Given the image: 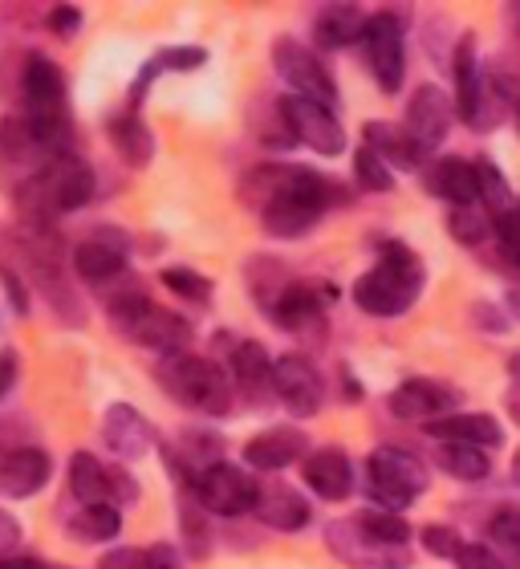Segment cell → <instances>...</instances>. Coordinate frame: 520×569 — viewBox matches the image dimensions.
Segmentation results:
<instances>
[{"instance_id":"cell-37","label":"cell","mask_w":520,"mask_h":569,"mask_svg":"<svg viewBox=\"0 0 520 569\" xmlns=\"http://www.w3.org/2000/svg\"><path fill=\"white\" fill-rule=\"evenodd\" d=\"M159 281L179 297V301H191V306H203V301H212L216 284L200 273V269H188V264H171L159 273Z\"/></svg>"},{"instance_id":"cell-39","label":"cell","mask_w":520,"mask_h":569,"mask_svg":"<svg viewBox=\"0 0 520 569\" xmlns=\"http://www.w3.org/2000/svg\"><path fill=\"white\" fill-rule=\"evenodd\" d=\"M488 537L492 546H500V561L504 566H520V509H497L488 521Z\"/></svg>"},{"instance_id":"cell-34","label":"cell","mask_w":520,"mask_h":569,"mask_svg":"<svg viewBox=\"0 0 520 569\" xmlns=\"http://www.w3.org/2000/svg\"><path fill=\"white\" fill-rule=\"evenodd\" d=\"M122 533V512L114 505H78L70 517V537L82 546H102Z\"/></svg>"},{"instance_id":"cell-41","label":"cell","mask_w":520,"mask_h":569,"mask_svg":"<svg viewBox=\"0 0 520 569\" xmlns=\"http://www.w3.org/2000/svg\"><path fill=\"white\" fill-rule=\"evenodd\" d=\"M419 541H423V549L431 553V558H460V549H463V541H460V533L451 529V525H423L419 529Z\"/></svg>"},{"instance_id":"cell-38","label":"cell","mask_w":520,"mask_h":569,"mask_svg":"<svg viewBox=\"0 0 520 569\" xmlns=\"http://www.w3.org/2000/svg\"><path fill=\"white\" fill-rule=\"evenodd\" d=\"M354 521L367 529L374 541L382 546H402L411 549V525L402 521L399 512H382V509H367V512H354Z\"/></svg>"},{"instance_id":"cell-12","label":"cell","mask_w":520,"mask_h":569,"mask_svg":"<svg viewBox=\"0 0 520 569\" xmlns=\"http://www.w3.org/2000/svg\"><path fill=\"white\" fill-rule=\"evenodd\" d=\"M272 395L293 416H318L326 403V379L306 355H281L272 362Z\"/></svg>"},{"instance_id":"cell-16","label":"cell","mask_w":520,"mask_h":569,"mask_svg":"<svg viewBox=\"0 0 520 569\" xmlns=\"http://www.w3.org/2000/svg\"><path fill=\"white\" fill-rule=\"evenodd\" d=\"M451 122H456V98H448L439 86L427 82L407 98V131L419 139L423 151H436L448 139Z\"/></svg>"},{"instance_id":"cell-19","label":"cell","mask_w":520,"mask_h":569,"mask_svg":"<svg viewBox=\"0 0 520 569\" xmlns=\"http://www.w3.org/2000/svg\"><path fill=\"white\" fill-rule=\"evenodd\" d=\"M269 321H277L281 330L297 333V338H321L326 333V297L313 281H293Z\"/></svg>"},{"instance_id":"cell-23","label":"cell","mask_w":520,"mask_h":569,"mask_svg":"<svg viewBox=\"0 0 520 569\" xmlns=\"http://www.w3.org/2000/svg\"><path fill=\"white\" fill-rule=\"evenodd\" d=\"M423 188L439 200H448L451 208L463 203H480V183H476V163L443 154V159H427L423 167Z\"/></svg>"},{"instance_id":"cell-32","label":"cell","mask_w":520,"mask_h":569,"mask_svg":"<svg viewBox=\"0 0 520 569\" xmlns=\"http://www.w3.org/2000/svg\"><path fill=\"white\" fill-rule=\"evenodd\" d=\"M436 468L451 480H463V485H480L492 476L488 451L472 448V443H436Z\"/></svg>"},{"instance_id":"cell-35","label":"cell","mask_w":520,"mask_h":569,"mask_svg":"<svg viewBox=\"0 0 520 569\" xmlns=\"http://www.w3.org/2000/svg\"><path fill=\"white\" fill-rule=\"evenodd\" d=\"M448 232L463 249H484L488 240L497 237V220L480 203H463V208H451L448 212Z\"/></svg>"},{"instance_id":"cell-54","label":"cell","mask_w":520,"mask_h":569,"mask_svg":"<svg viewBox=\"0 0 520 569\" xmlns=\"http://www.w3.org/2000/svg\"><path fill=\"white\" fill-rule=\"evenodd\" d=\"M517 232H520V200H517Z\"/></svg>"},{"instance_id":"cell-31","label":"cell","mask_w":520,"mask_h":569,"mask_svg":"<svg viewBox=\"0 0 520 569\" xmlns=\"http://www.w3.org/2000/svg\"><path fill=\"white\" fill-rule=\"evenodd\" d=\"M203 61H208V53H203L200 46H171V49H159V53H154V58L139 70L134 86H130V107H127V110L139 107L142 94L151 90L159 73H167V70H176V73H183V70H200Z\"/></svg>"},{"instance_id":"cell-2","label":"cell","mask_w":520,"mask_h":569,"mask_svg":"<svg viewBox=\"0 0 520 569\" xmlns=\"http://www.w3.org/2000/svg\"><path fill=\"white\" fill-rule=\"evenodd\" d=\"M427 284V269L419 252L402 240H382L379 261L354 281V301L370 318H402L411 313Z\"/></svg>"},{"instance_id":"cell-36","label":"cell","mask_w":520,"mask_h":569,"mask_svg":"<svg viewBox=\"0 0 520 569\" xmlns=\"http://www.w3.org/2000/svg\"><path fill=\"white\" fill-rule=\"evenodd\" d=\"M476 183H480V208H488L492 220H504V216L517 212V200H512L509 183H504L492 159H476Z\"/></svg>"},{"instance_id":"cell-51","label":"cell","mask_w":520,"mask_h":569,"mask_svg":"<svg viewBox=\"0 0 520 569\" xmlns=\"http://www.w3.org/2000/svg\"><path fill=\"white\" fill-rule=\"evenodd\" d=\"M509 375L517 379V387H520V355H512V358H509Z\"/></svg>"},{"instance_id":"cell-15","label":"cell","mask_w":520,"mask_h":569,"mask_svg":"<svg viewBox=\"0 0 520 569\" xmlns=\"http://www.w3.org/2000/svg\"><path fill=\"white\" fill-rule=\"evenodd\" d=\"M451 73H456V114L468 127H484V73H480V41L476 33H463L451 53Z\"/></svg>"},{"instance_id":"cell-8","label":"cell","mask_w":520,"mask_h":569,"mask_svg":"<svg viewBox=\"0 0 520 569\" xmlns=\"http://www.w3.org/2000/svg\"><path fill=\"white\" fill-rule=\"evenodd\" d=\"M272 70L281 73L284 86H289L297 98H309V102H321V107H333V102H338V86H333L330 70H326L318 53L309 46H301L297 37H277V41H272Z\"/></svg>"},{"instance_id":"cell-49","label":"cell","mask_w":520,"mask_h":569,"mask_svg":"<svg viewBox=\"0 0 520 569\" xmlns=\"http://www.w3.org/2000/svg\"><path fill=\"white\" fill-rule=\"evenodd\" d=\"M0 569H53V566H46L41 558H24V553H17V558L0 561Z\"/></svg>"},{"instance_id":"cell-44","label":"cell","mask_w":520,"mask_h":569,"mask_svg":"<svg viewBox=\"0 0 520 569\" xmlns=\"http://www.w3.org/2000/svg\"><path fill=\"white\" fill-rule=\"evenodd\" d=\"M17 546H21V521L0 509V561L17 558Z\"/></svg>"},{"instance_id":"cell-4","label":"cell","mask_w":520,"mask_h":569,"mask_svg":"<svg viewBox=\"0 0 520 569\" xmlns=\"http://www.w3.org/2000/svg\"><path fill=\"white\" fill-rule=\"evenodd\" d=\"M159 387H163L176 403L200 411V416H228L232 411V382L224 379V370L208 362V358L191 355H167L159 362Z\"/></svg>"},{"instance_id":"cell-10","label":"cell","mask_w":520,"mask_h":569,"mask_svg":"<svg viewBox=\"0 0 520 569\" xmlns=\"http://www.w3.org/2000/svg\"><path fill=\"white\" fill-rule=\"evenodd\" d=\"M326 546H330L333 558L350 569H407L411 566V549L382 546V541H374L354 517H342V521L326 525Z\"/></svg>"},{"instance_id":"cell-30","label":"cell","mask_w":520,"mask_h":569,"mask_svg":"<svg viewBox=\"0 0 520 569\" xmlns=\"http://www.w3.org/2000/svg\"><path fill=\"white\" fill-rule=\"evenodd\" d=\"M110 139H114V151H119L122 163L134 167V171H142L154 159V134L134 110H122L119 119H110Z\"/></svg>"},{"instance_id":"cell-1","label":"cell","mask_w":520,"mask_h":569,"mask_svg":"<svg viewBox=\"0 0 520 569\" xmlns=\"http://www.w3.org/2000/svg\"><path fill=\"white\" fill-rule=\"evenodd\" d=\"M240 200L249 203L252 212H260V224L269 237L297 240L306 237L309 228H318V220L333 203L350 200V191L309 167L264 163L240 179Z\"/></svg>"},{"instance_id":"cell-42","label":"cell","mask_w":520,"mask_h":569,"mask_svg":"<svg viewBox=\"0 0 520 569\" xmlns=\"http://www.w3.org/2000/svg\"><path fill=\"white\" fill-rule=\"evenodd\" d=\"M456 566L460 569H509L504 561H500V553L497 549H488V546H480V541H463V549H460V558H456Z\"/></svg>"},{"instance_id":"cell-18","label":"cell","mask_w":520,"mask_h":569,"mask_svg":"<svg viewBox=\"0 0 520 569\" xmlns=\"http://www.w3.org/2000/svg\"><path fill=\"white\" fill-rule=\"evenodd\" d=\"M102 439H107V448L119 460L134 463L154 448V427L151 419L142 416V411H134L130 403H110L107 416H102Z\"/></svg>"},{"instance_id":"cell-9","label":"cell","mask_w":520,"mask_h":569,"mask_svg":"<svg viewBox=\"0 0 520 569\" xmlns=\"http://www.w3.org/2000/svg\"><path fill=\"white\" fill-rule=\"evenodd\" d=\"M70 492L78 505H134L139 485L130 480L127 468L102 463L90 451H73L70 456Z\"/></svg>"},{"instance_id":"cell-11","label":"cell","mask_w":520,"mask_h":569,"mask_svg":"<svg viewBox=\"0 0 520 569\" xmlns=\"http://www.w3.org/2000/svg\"><path fill=\"white\" fill-rule=\"evenodd\" d=\"M281 110L289 131H293V142H306L309 151L326 154V159L346 151V131L342 122H338V114H333V107H321V102L289 94L281 98Z\"/></svg>"},{"instance_id":"cell-14","label":"cell","mask_w":520,"mask_h":569,"mask_svg":"<svg viewBox=\"0 0 520 569\" xmlns=\"http://www.w3.org/2000/svg\"><path fill=\"white\" fill-rule=\"evenodd\" d=\"M127 232L119 228H98L94 237L82 240L78 249H73V273L82 277L86 284H94V289H107L114 284L119 277H127Z\"/></svg>"},{"instance_id":"cell-48","label":"cell","mask_w":520,"mask_h":569,"mask_svg":"<svg viewBox=\"0 0 520 569\" xmlns=\"http://www.w3.org/2000/svg\"><path fill=\"white\" fill-rule=\"evenodd\" d=\"M17 370H21V358L12 355V350H4V355H0V399L17 387Z\"/></svg>"},{"instance_id":"cell-20","label":"cell","mask_w":520,"mask_h":569,"mask_svg":"<svg viewBox=\"0 0 520 569\" xmlns=\"http://www.w3.org/2000/svg\"><path fill=\"white\" fill-rule=\"evenodd\" d=\"M309 456V436L297 427H269L244 443V463L257 472H281L289 463H301Z\"/></svg>"},{"instance_id":"cell-25","label":"cell","mask_w":520,"mask_h":569,"mask_svg":"<svg viewBox=\"0 0 520 569\" xmlns=\"http://www.w3.org/2000/svg\"><path fill=\"white\" fill-rule=\"evenodd\" d=\"M257 521L264 529H277V533H297L309 525V500L289 485H260L257 500Z\"/></svg>"},{"instance_id":"cell-27","label":"cell","mask_w":520,"mask_h":569,"mask_svg":"<svg viewBox=\"0 0 520 569\" xmlns=\"http://www.w3.org/2000/svg\"><path fill=\"white\" fill-rule=\"evenodd\" d=\"M176 512H179V537L191 561H203L212 553V512L196 500V488L176 480Z\"/></svg>"},{"instance_id":"cell-13","label":"cell","mask_w":520,"mask_h":569,"mask_svg":"<svg viewBox=\"0 0 520 569\" xmlns=\"http://www.w3.org/2000/svg\"><path fill=\"white\" fill-rule=\"evenodd\" d=\"M58 154L49 151V142L33 131V122L24 114H9L0 122V171L12 176L17 183L33 179L46 163H53Z\"/></svg>"},{"instance_id":"cell-5","label":"cell","mask_w":520,"mask_h":569,"mask_svg":"<svg viewBox=\"0 0 520 569\" xmlns=\"http://www.w3.org/2000/svg\"><path fill=\"white\" fill-rule=\"evenodd\" d=\"M427 468L402 448H374L367 456V492L382 512H399L427 492Z\"/></svg>"},{"instance_id":"cell-28","label":"cell","mask_w":520,"mask_h":569,"mask_svg":"<svg viewBox=\"0 0 520 569\" xmlns=\"http://www.w3.org/2000/svg\"><path fill=\"white\" fill-rule=\"evenodd\" d=\"M367 12L358 9V4H330V9L318 12V21H313V46L318 49H350L362 41L367 33Z\"/></svg>"},{"instance_id":"cell-52","label":"cell","mask_w":520,"mask_h":569,"mask_svg":"<svg viewBox=\"0 0 520 569\" xmlns=\"http://www.w3.org/2000/svg\"><path fill=\"white\" fill-rule=\"evenodd\" d=\"M512 480L520 485V448H517V456H512Z\"/></svg>"},{"instance_id":"cell-46","label":"cell","mask_w":520,"mask_h":569,"mask_svg":"<svg viewBox=\"0 0 520 569\" xmlns=\"http://www.w3.org/2000/svg\"><path fill=\"white\" fill-rule=\"evenodd\" d=\"M78 24H82V9H73V4H58V9H49V29H53V33L70 37Z\"/></svg>"},{"instance_id":"cell-17","label":"cell","mask_w":520,"mask_h":569,"mask_svg":"<svg viewBox=\"0 0 520 569\" xmlns=\"http://www.w3.org/2000/svg\"><path fill=\"white\" fill-rule=\"evenodd\" d=\"M460 403V395L451 391L448 382L439 379H407L390 391V411L411 423H436V419L451 416V407Z\"/></svg>"},{"instance_id":"cell-22","label":"cell","mask_w":520,"mask_h":569,"mask_svg":"<svg viewBox=\"0 0 520 569\" xmlns=\"http://www.w3.org/2000/svg\"><path fill=\"white\" fill-rule=\"evenodd\" d=\"M301 480L321 500H346L354 488V463L342 448H318L301 460Z\"/></svg>"},{"instance_id":"cell-21","label":"cell","mask_w":520,"mask_h":569,"mask_svg":"<svg viewBox=\"0 0 520 569\" xmlns=\"http://www.w3.org/2000/svg\"><path fill=\"white\" fill-rule=\"evenodd\" d=\"M49 476H53L49 451L24 443V448L0 456V497H12V500L37 497L49 485Z\"/></svg>"},{"instance_id":"cell-29","label":"cell","mask_w":520,"mask_h":569,"mask_svg":"<svg viewBox=\"0 0 520 569\" xmlns=\"http://www.w3.org/2000/svg\"><path fill=\"white\" fill-rule=\"evenodd\" d=\"M232 379L244 391V399H260V395H272V358L260 342H244L240 338L232 346Z\"/></svg>"},{"instance_id":"cell-7","label":"cell","mask_w":520,"mask_h":569,"mask_svg":"<svg viewBox=\"0 0 520 569\" xmlns=\"http://www.w3.org/2000/svg\"><path fill=\"white\" fill-rule=\"evenodd\" d=\"M191 488H196V500H200L212 517H240V512H257L260 485H257V476L244 472L240 463L216 460L212 468H203V472L196 476V485H191Z\"/></svg>"},{"instance_id":"cell-50","label":"cell","mask_w":520,"mask_h":569,"mask_svg":"<svg viewBox=\"0 0 520 569\" xmlns=\"http://www.w3.org/2000/svg\"><path fill=\"white\" fill-rule=\"evenodd\" d=\"M504 403H509V416L520 423V387H512V391H509V399H504Z\"/></svg>"},{"instance_id":"cell-6","label":"cell","mask_w":520,"mask_h":569,"mask_svg":"<svg viewBox=\"0 0 520 569\" xmlns=\"http://www.w3.org/2000/svg\"><path fill=\"white\" fill-rule=\"evenodd\" d=\"M358 49H362V61L374 73L382 94H399L402 78H407V33H402L399 12H370Z\"/></svg>"},{"instance_id":"cell-47","label":"cell","mask_w":520,"mask_h":569,"mask_svg":"<svg viewBox=\"0 0 520 569\" xmlns=\"http://www.w3.org/2000/svg\"><path fill=\"white\" fill-rule=\"evenodd\" d=\"M147 569H183V558H179L176 546L159 541V546L147 549Z\"/></svg>"},{"instance_id":"cell-3","label":"cell","mask_w":520,"mask_h":569,"mask_svg":"<svg viewBox=\"0 0 520 569\" xmlns=\"http://www.w3.org/2000/svg\"><path fill=\"white\" fill-rule=\"evenodd\" d=\"M94 196V171L82 154H58L33 179L17 183V208L29 224H49L58 216H70L86 208Z\"/></svg>"},{"instance_id":"cell-43","label":"cell","mask_w":520,"mask_h":569,"mask_svg":"<svg viewBox=\"0 0 520 569\" xmlns=\"http://www.w3.org/2000/svg\"><path fill=\"white\" fill-rule=\"evenodd\" d=\"M98 569H147V549H134V546L110 549L107 558L98 561Z\"/></svg>"},{"instance_id":"cell-26","label":"cell","mask_w":520,"mask_h":569,"mask_svg":"<svg viewBox=\"0 0 520 569\" xmlns=\"http://www.w3.org/2000/svg\"><path fill=\"white\" fill-rule=\"evenodd\" d=\"M427 436H436L439 443H472V448H497L504 431L492 416L484 411H451V416L436 419L427 427Z\"/></svg>"},{"instance_id":"cell-45","label":"cell","mask_w":520,"mask_h":569,"mask_svg":"<svg viewBox=\"0 0 520 569\" xmlns=\"http://www.w3.org/2000/svg\"><path fill=\"white\" fill-rule=\"evenodd\" d=\"M0 284L9 289V301H12V309L17 313H29V284L21 281V277L12 273L9 264H0Z\"/></svg>"},{"instance_id":"cell-40","label":"cell","mask_w":520,"mask_h":569,"mask_svg":"<svg viewBox=\"0 0 520 569\" xmlns=\"http://www.w3.org/2000/svg\"><path fill=\"white\" fill-rule=\"evenodd\" d=\"M354 183L362 191H390L394 188V176H390V167H387V159H379V154L370 151L367 142L354 151Z\"/></svg>"},{"instance_id":"cell-24","label":"cell","mask_w":520,"mask_h":569,"mask_svg":"<svg viewBox=\"0 0 520 569\" xmlns=\"http://www.w3.org/2000/svg\"><path fill=\"white\" fill-rule=\"evenodd\" d=\"M362 139H367V147L379 154V159H387V167H407V171H423L427 167V151L419 147V139L407 131V122L374 119L362 127Z\"/></svg>"},{"instance_id":"cell-53","label":"cell","mask_w":520,"mask_h":569,"mask_svg":"<svg viewBox=\"0 0 520 569\" xmlns=\"http://www.w3.org/2000/svg\"><path fill=\"white\" fill-rule=\"evenodd\" d=\"M512 114H517V131H520V102H517V110H512Z\"/></svg>"},{"instance_id":"cell-33","label":"cell","mask_w":520,"mask_h":569,"mask_svg":"<svg viewBox=\"0 0 520 569\" xmlns=\"http://www.w3.org/2000/svg\"><path fill=\"white\" fill-rule=\"evenodd\" d=\"M244 277H249V289H252V297H257V306L264 309V318H272L277 301H281V297L289 293V284H293L289 269H284L281 261H272V257H249Z\"/></svg>"}]
</instances>
